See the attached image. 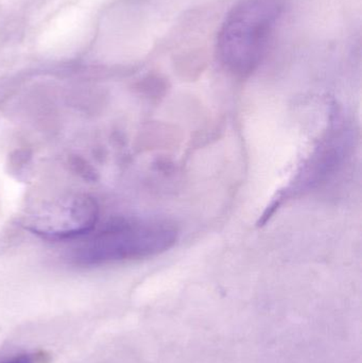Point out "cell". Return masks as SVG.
<instances>
[{"mask_svg":"<svg viewBox=\"0 0 362 363\" xmlns=\"http://www.w3.org/2000/svg\"><path fill=\"white\" fill-rule=\"evenodd\" d=\"M4 363H33V362L27 356H21V357L14 358V359L9 360V362Z\"/></svg>","mask_w":362,"mask_h":363,"instance_id":"2","label":"cell"},{"mask_svg":"<svg viewBox=\"0 0 362 363\" xmlns=\"http://www.w3.org/2000/svg\"><path fill=\"white\" fill-rule=\"evenodd\" d=\"M285 11L284 0H242L217 36V59L230 74L250 76L265 61Z\"/></svg>","mask_w":362,"mask_h":363,"instance_id":"1","label":"cell"}]
</instances>
